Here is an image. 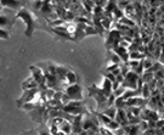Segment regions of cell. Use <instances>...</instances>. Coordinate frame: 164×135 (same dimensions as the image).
Segmentation results:
<instances>
[{
    "label": "cell",
    "mask_w": 164,
    "mask_h": 135,
    "mask_svg": "<svg viewBox=\"0 0 164 135\" xmlns=\"http://www.w3.org/2000/svg\"><path fill=\"white\" fill-rule=\"evenodd\" d=\"M16 17L21 19L24 23H26V31H24V34L26 37L31 38L33 36V32L35 29V26H37V21L33 17V15L26 9V7H22L20 11L16 14Z\"/></svg>",
    "instance_id": "1"
},
{
    "label": "cell",
    "mask_w": 164,
    "mask_h": 135,
    "mask_svg": "<svg viewBox=\"0 0 164 135\" xmlns=\"http://www.w3.org/2000/svg\"><path fill=\"white\" fill-rule=\"evenodd\" d=\"M62 111L72 116H79V115H84L88 112L83 101H71L68 105L62 107Z\"/></svg>",
    "instance_id": "2"
},
{
    "label": "cell",
    "mask_w": 164,
    "mask_h": 135,
    "mask_svg": "<svg viewBox=\"0 0 164 135\" xmlns=\"http://www.w3.org/2000/svg\"><path fill=\"white\" fill-rule=\"evenodd\" d=\"M63 93L69 97L71 101H83V88L78 83L66 86Z\"/></svg>",
    "instance_id": "3"
},
{
    "label": "cell",
    "mask_w": 164,
    "mask_h": 135,
    "mask_svg": "<svg viewBox=\"0 0 164 135\" xmlns=\"http://www.w3.org/2000/svg\"><path fill=\"white\" fill-rule=\"evenodd\" d=\"M40 96V90L37 88V89H31V90H23V94L20 97V100L17 101V106L22 107L23 105L26 103H31V102H34V100L37 97Z\"/></svg>",
    "instance_id": "4"
},
{
    "label": "cell",
    "mask_w": 164,
    "mask_h": 135,
    "mask_svg": "<svg viewBox=\"0 0 164 135\" xmlns=\"http://www.w3.org/2000/svg\"><path fill=\"white\" fill-rule=\"evenodd\" d=\"M140 79V76H137L134 71H129L126 73V76L124 77L123 83L121 84V86H123L125 89H131V90H137V82Z\"/></svg>",
    "instance_id": "5"
},
{
    "label": "cell",
    "mask_w": 164,
    "mask_h": 135,
    "mask_svg": "<svg viewBox=\"0 0 164 135\" xmlns=\"http://www.w3.org/2000/svg\"><path fill=\"white\" fill-rule=\"evenodd\" d=\"M122 40V34L121 32H118L117 29H111L108 32V36H107V40H106V46L109 49V51L112 49H114L116 46L119 45V41Z\"/></svg>",
    "instance_id": "6"
},
{
    "label": "cell",
    "mask_w": 164,
    "mask_h": 135,
    "mask_svg": "<svg viewBox=\"0 0 164 135\" xmlns=\"http://www.w3.org/2000/svg\"><path fill=\"white\" fill-rule=\"evenodd\" d=\"M15 19H16V16L10 17V16H9V14L1 12V14H0V28H2V29H6V31H7L9 28H11V27H12V24H14Z\"/></svg>",
    "instance_id": "7"
},
{
    "label": "cell",
    "mask_w": 164,
    "mask_h": 135,
    "mask_svg": "<svg viewBox=\"0 0 164 135\" xmlns=\"http://www.w3.org/2000/svg\"><path fill=\"white\" fill-rule=\"evenodd\" d=\"M111 51H113L118 57L121 58V61L123 62V63H128V61H129V53H128V49H124L122 46H116L114 49H112Z\"/></svg>",
    "instance_id": "8"
},
{
    "label": "cell",
    "mask_w": 164,
    "mask_h": 135,
    "mask_svg": "<svg viewBox=\"0 0 164 135\" xmlns=\"http://www.w3.org/2000/svg\"><path fill=\"white\" fill-rule=\"evenodd\" d=\"M114 120L121 127L128 125V117H126V112H125L124 108H117V113H116V117H114Z\"/></svg>",
    "instance_id": "9"
},
{
    "label": "cell",
    "mask_w": 164,
    "mask_h": 135,
    "mask_svg": "<svg viewBox=\"0 0 164 135\" xmlns=\"http://www.w3.org/2000/svg\"><path fill=\"white\" fill-rule=\"evenodd\" d=\"M0 5L6 10H21L20 7L23 5L21 1H0Z\"/></svg>",
    "instance_id": "10"
},
{
    "label": "cell",
    "mask_w": 164,
    "mask_h": 135,
    "mask_svg": "<svg viewBox=\"0 0 164 135\" xmlns=\"http://www.w3.org/2000/svg\"><path fill=\"white\" fill-rule=\"evenodd\" d=\"M78 76L72 71V70H69L68 72H67V74H66V77H64V82H66V84H67V86L68 85H72V84H77L78 83Z\"/></svg>",
    "instance_id": "11"
},
{
    "label": "cell",
    "mask_w": 164,
    "mask_h": 135,
    "mask_svg": "<svg viewBox=\"0 0 164 135\" xmlns=\"http://www.w3.org/2000/svg\"><path fill=\"white\" fill-rule=\"evenodd\" d=\"M52 11H54V7L51 5V1H43V6H41L40 9L41 15L44 17H47Z\"/></svg>",
    "instance_id": "12"
},
{
    "label": "cell",
    "mask_w": 164,
    "mask_h": 135,
    "mask_svg": "<svg viewBox=\"0 0 164 135\" xmlns=\"http://www.w3.org/2000/svg\"><path fill=\"white\" fill-rule=\"evenodd\" d=\"M22 86H23V90H31V89H37L38 84L35 83V80L33 78L29 77L22 83Z\"/></svg>",
    "instance_id": "13"
},
{
    "label": "cell",
    "mask_w": 164,
    "mask_h": 135,
    "mask_svg": "<svg viewBox=\"0 0 164 135\" xmlns=\"http://www.w3.org/2000/svg\"><path fill=\"white\" fill-rule=\"evenodd\" d=\"M59 130L64 134H72V123H69L68 120H63L59 125Z\"/></svg>",
    "instance_id": "14"
},
{
    "label": "cell",
    "mask_w": 164,
    "mask_h": 135,
    "mask_svg": "<svg viewBox=\"0 0 164 135\" xmlns=\"http://www.w3.org/2000/svg\"><path fill=\"white\" fill-rule=\"evenodd\" d=\"M101 113L114 120V117H116V113H117V108H116V106H108L107 108L103 110Z\"/></svg>",
    "instance_id": "15"
},
{
    "label": "cell",
    "mask_w": 164,
    "mask_h": 135,
    "mask_svg": "<svg viewBox=\"0 0 164 135\" xmlns=\"http://www.w3.org/2000/svg\"><path fill=\"white\" fill-rule=\"evenodd\" d=\"M118 23H121V24H123V26H126V27H129V28H134V27H136V23H135L133 19H128V17H125V16H123L122 19H119Z\"/></svg>",
    "instance_id": "16"
},
{
    "label": "cell",
    "mask_w": 164,
    "mask_h": 135,
    "mask_svg": "<svg viewBox=\"0 0 164 135\" xmlns=\"http://www.w3.org/2000/svg\"><path fill=\"white\" fill-rule=\"evenodd\" d=\"M141 80H142V83L144 84H148L150 82H152L154 77H153V73L152 72H150V71H145L144 73H142V76H141Z\"/></svg>",
    "instance_id": "17"
},
{
    "label": "cell",
    "mask_w": 164,
    "mask_h": 135,
    "mask_svg": "<svg viewBox=\"0 0 164 135\" xmlns=\"http://www.w3.org/2000/svg\"><path fill=\"white\" fill-rule=\"evenodd\" d=\"M146 57V55L140 53V51H134V53H129V60H135V61H142Z\"/></svg>",
    "instance_id": "18"
},
{
    "label": "cell",
    "mask_w": 164,
    "mask_h": 135,
    "mask_svg": "<svg viewBox=\"0 0 164 135\" xmlns=\"http://www.w3.org/2000/svg\"><path fill=\"white\" fill-rule=\"evenodd\" d=\"M140 96L142 97V99H145V100H148L150 97L152 96V93H151V90H150V88H148L147 84L142 85V88H141V95Z\"/></svg>",
    "instance_id": "19"
},
{
    "label": "cell",
    "mask_w": 164,
    "mask_h": 135,
    "mask_svg": "<svg viewBox=\"0 0 164 135\" xmlns=\"http://www.w3.org/2000/svg\"><path fill=\"white\" fill-rule=\"evenodd\" d=\"M153 63H154V61L151 57H145L144 60H142V66H144L145 71H150V70L152 68Z\"/></svg>",
    "instance_id": "20"
},
{
    "label": "cell",
    "mask_w": 164,
    "mask_h": 135,
    "mask_svg": "<svg viewBox=\"0 0 164 135\" xmlns=\"http://www.w3.org/2000/svg\"><path fill=\"white\" fill-rule=\"evenodd\" d=\"M84 32H85V36H95V34H97V32H96L94 26H85Z\"/></svg>",
    "instance_id": "21"
},
{
    "label": "cell",
    "mask_w": 164,
    "mask_h": 135,
    "mask_svg": "<svg viewBox=\"0 0 164 135\" xmlns=\"http://www.w3.org/2000/svg\"><path fill=\"white\" fill-rule=\"evenodd\" d=\"M109 62L113 63V65H122L123 62L121 61V58L118 57L113 51H111V57H109Z\"/></svg>",
    "instance_id": "22"
},
{
    "label": "cell",
    "mask_w": 164,
    "mask_h": 135,
    "mask_svg": "<svg viewBox=\"0 0 164 135\" xmlns=\"http://www.w3.org/2000/svg\"><path fill=\"white\" fill-rule=\"evenodd\" d=\"M0 39H10V32L0 28Z\"/></svg>",
    "instance_id": "23"
},
{
    "label": "cell",
    "mask_w": 164,
    "mask_h": 135,
    "mask_svg": "<svg viewBox=\"0 0 164 135\" xmlns=\"http://www.w3.org/2000/svg\"><path fill=\"white\" fill-rule=\"evenodd\" d=\"M99 132H100V135H114L113 134V132L108 130L106 127H100V128H99Z\"/></svg>",
    "instance_id": "24"
},
{
    "label": "cell",
    "mask_w": 164,
    "mask_h": 135,
    "mask_svg": "<svg viewBox=\"0 0 164 135\" xmlns=\"http://www.w3.org/2000/svg\"><path fill=\"white\" fill-rule=\"evenodd\" d=\"M124 91H125V88H123V86H119L116 91H113V95L116 96V99H117V97H121L124 94Z\"/></svg>",
    "instance_id": "25"
},
{
    "label": "cell",
    "mask_w": 164,
    "mask_h": 135,
    "mask_svg": "<svg viewBox=\"0 0 164 135\" xmlns=\"http://www.w3.org/2000/svg\"><path fill=\"white\" fill-rule=\"evenodd\" d=\"M105 78L107 79V80H109L111 83H113V82H116V77L112 74V73H109V72H107V74H105Z\"/></svg>",
    "instance_id": "26"
},
{
    "label": "cell",
    "mask_w": 164,
    "mask_h": 135,
    "mask_svg": "<svg viewBox=\"0 0 164 135\" xmlns=\"http://www.w3.org/2000/svg\"><path fill=\"white\" fill-rule=\"evenodd\" d=\"M164 127V118H161L159 120L156 122V129H159V128H163Z\"/></svg>",
    "instance_id": "27"
},
{
    "label": "cell",
    "mask_w": 164,
    "mask_h": 135,
    "mask_svg": "<svg viewBox=\"0 0 164 135\" xmlns=\"http://www.w3.org/2000/svg\"><path fill=\"white\" fill-rule=\"evenodd\" d=\"M33 6H34L35 10H39L40 11L41 6H43V1H34L33 2Z\"/></svg>",
    "instance_id": "28"
},
{
    "label": "cell",
    "mask_w": 164,
    "mask_h": 135,
    "mask_svg": "<svg viewBox=\"0 0 164 135\" xmlns=\"http://www.w3.org/2000/svg\"><path fill=\"white\" fill-rule=\"evenodd\" d=\"M141 135H156V129H147Z\"/></svg>",
    "instance_id": "29"
},
{
    "label": "cell",
    "mask_w": 164,
    "mask_h": 135,
    "mask_svg": "<svg viewBox=\"0 0 164 135\" xmlns=\"http://www.w3.org/2000/svg\"><path fill=\"white\" fill-rule=\"evenodd\" d=\"M119 86H121V83H118L117 80H116V82H113V83H112V91H116Z\"/></svg>",
    "instance_id": "30"
},
{
    "label": "cell",
    "mask_w": 164,
    "mask_h": 135,
    "mask_svg": "<svg viewBox=\"0 0 164 135\" xmlns=\"http://www.w3.org/2000/svg\"><path fill=\"white\" fill-rule=\"evenodd\" d=\"M38 135H51V134H50L49 129H41V130L38 132Z\"/></svg>",
    "instance_id": "31"
},
{
    "label": "cell",
    "mask_w": 164,
    "mask_h": 135,
    "mask_svg": "<svg viewBox=\"0 0 164 135\" xmlns=\"http://www.w3.org/2000/svg\"><path fill=\"white\" fill-rule=\"evenodd\" d=\"M22 135H38V132H29V133H24Z\"/></svg>",
    "instance_id": "32"
},
{
    "label": "cell",
    "mask_w": 164,
    "mask_h": 135,
    "mask_svg": "<svg viewBox=\"0 0 164 135\" xmlns=\"http://www.w3.org/2000/svg\"><path fill=\"white\" fill-rule=\"evenodd\" d=\"M2 10H4V7H2L1 5H0V14H1V11H2Z\"/></svg>",
    "instance_id": "33"
},
{
    "label": "cell",
    "mask_w": 164,
    "mask_h": 135,
    "mask_svg": "<svg viewBox=\"0 0 164 135\" xmlns=\"http://www.w3.org/2000/svg\"><path fill=\"white\" fill-rule=\"evenodd\" d=\"M64 135H73V134H64Z\"/></svg>",
    "instance_id": "34"
}]
</instances>
